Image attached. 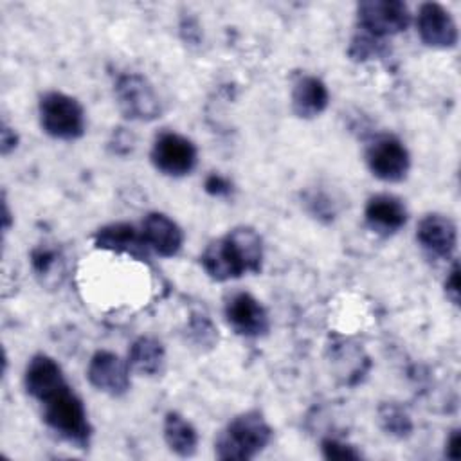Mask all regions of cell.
<instances>
[{"label":"cell","instance_id":"1","mask_svg":"<svg viewBox=\"0 0 461 461\" xmlns=\"http://www.w3.org/2000/svg\"><path fill=\"white\" fill-rule=\"evenodd\" d=\"M272 439V427L261 412L247 411L234 416L214 441L218 459H252Z\"/></svg>","mask_w":461,"mask_h":461},{"label":"cell","instance_id":"2","mask_svg":"<svg viewBox=\"0 0 461 461\" xmlns=\"http://www.w3.org/2000/svg\"><path fill=\"white\" fill-rule=\"evenodd\" d=\"M45 423L58 432L63 439L76 445L77 448H86L92 436V427L86 416V409L81 398L67 384L43 403Z\"/></svg>","mask_w":461,"mask_h":461},{"label":"cell","instance_id":"3","mask_svg":"<svg viewBox=\"0 0 461 461\" xmlns=\"http://www.w3.org/2000/svg\"><path fill=\"white\" fill-rule=\"evenodd\" d=\"M38 112L43 131L54 139L74 140L85 133L83 106L63 92H47L40 99Z\"/></svg>","mask_w":461,"mask_h":461},{"label":"cell","instance_id":"4","mask_svg":"<svg viewBox=\"0 0 461 461\" xmlns=\"http://www.w3.org/2000/svg\"><path fill=\"white\" fill-rule=\"evenodd\" d=\"M113 92L119 110L130 121L148 122L162 113V104L153 85L140 74L119 76Z\"/></svg>","mask_w":461,"mask_h":461},{"label":"cell","instance_id":"5","mask_svg":"<svg viewBox=\"0 0 461 461\" xmlns=\"http://www.w3.org/2000/svg\"><path fill=\"white\" fill-rule=\"evenodd\" d=\"M357 18L364 32L382 40L405 31L411 22L409 9L400 0H364L357 5Z\"/></svg>","mask_w":461,"mask_h":461},{"label":"cell","instance_id":"6","mask_svg":"<svg viewBox=\"0 0 461 461\" xmlns=\"http://www.w3.org/2000/svg\"><path fill=\"white\" fill-rule=\"evenodd\" d=\"M369 171L384 182H400L407 176L411 157L403 142L389 133L378 135L366 149Z\"/></svg>","mask_w":461,"mask_h":461},{"label":"cell","instance_id":"7","mask_svg":"<svg viewBox=\"0 0 461 461\" xmlns=\"http://www.w3.org/2000/svg\"><path fill=\"white\" fill-rule=\"evenodd\" d=\"M198 160L196 146L184 135L162 131L151 148L153 166L167 176L189 175Z\"/></svg>","mask_w":461,"mask_h":461},{"label":"cell","instance_id":"8","mask_svg":"<svg viewBox=\"0 0 461 461\" xmlns=\"http://www.w3.org/2000/svg\"><path fill=\"white\" fill-rule=\"evenodd\" d=\"M223 312L227 324L241 337H263L270 328L265 306L249 292L230 294Z\"/></svg>","mask_w":461,"mask_h":461},{"label":"cell","instance_id":"9","mask_svg":"<svg viewBox=\"0 0 461 461\" xmlns=\"http://www.w3.org/2000/svg\"><path fill=\"white\" fill-rule=\"evenodd\" d=\"M416 27L421 41L434 49H452L457 43V25L452 14L436 2H425L418 9Z\"/></svg>","mask_w":461,"mask_h":461},{"label":"cell","instance_id":"10","mask_svg":"<svg viewBox=\"0 0 461 461\" xmlns=\"http://www.w3.org/2000/svg\"><path fill=\"white\" fill-rule=\"evenodd\" d=\"M86 378L101 393L121 396L130 389V367L112 351H97L88 362Z\"/></svg>","mask_w":461,"mask_h":461},{"label":"cell","instance_id":"11","mask_svg":"<svg viewBox=\"0 0 461 461\" xmlns=\"http://www.w3.org/2000/svg\"><path fill=\"white\" fill-rule=\"evenodd\" d=\"M416 240L421 245V249L430 256L447 259L456 250L457 229L448 216L432 212L420 220Z\"/></svg>","mask_w":461,"mask_h":461},{"label":"cell","instance_id":"12","mask_svg":"<svg viewBox=\"0 0 461 461\" xmlns=\"http://www.w3.org/2000/svg\"><path fill=\"white\" fill-rule=\"evenodd\" d=\"M23 382L27 393L40 403H43L49 396H52L56 391L67 385L59 364L43 353L34 355L29 360Z\"/></svg>","mask_w":461,"mask_h":461},{"label":"cell","instance_id":"13","mask_svg":"<svg viewBox=\"0 0 461 461\" xmlns=\"http://www.w3.org/2000/svg\"><path fill=\"white\" fill-rule=\"evenodd\" d=\"M142 236L149 250L162 258H173L184 243L182 229L176 221L162 212H149L142 221Z\"/></svg>","mask_w":461,"mask_h":461},{"label":"cell","instance_id":"14","mask_svg":"<svg viewBox=\"0 0 461 461\" xmlns=\"http://www.w3.org/2000/svg\"><path fill=\"white\" fill-rule=\"evenodd\" d=\"M94 245L103 250L128 254L135 259H148L149 249L144 241L142 230L139 232L130 223H110L94 234Z\"/></svg>","mask_w":461,"mask_h":461},{"label":"cell","instance_id":"15","mask_svg":"<svg viewBox=\"0 0 461 461\" xmlns=\"http://www.w3.org/2000/svg\"><path fill=\"white\" fill-rule=\"evenodd\" d=\"M364 216L373 232L391 236L405 225L407 209L403 202L393 194H375L367 200Z\"/></svg>","mask_w":461,"mask_h":461},{"label":"cell","instance_id":"16","mask_svg":"<svg viewBox=\"0 0 461 461\" xmlns=\"http://www.w3.org/2000/svg\"><path fill=\"white\" fill-rule=\"evenodd\" d=\"M200 261L205 274L214 281H229L247 274L241 259L238 258L227 236L211 241L205 247Z\"/></svg>","mask_w":461,"mask_h":461},{"label":"cell","instance_id":"17","mask_svg":"<svg viewBox=\"0 0 461 461\" xmlns=\"http://www.w3.org/2000/svg\"><path fill=\"white\" fill-rule=\"evenodd\" d=\"M330 101L326 85L315 76H303L292 88V110L301 119H313L321 115Z\"/></svg>","mask_w":461,"mask_h":461},{"label":"cell","instance_id":"18","mask_svg":"<svg viewBox=\"0 0 461 461\" xmlns=\"http://www.w3.org/2000/svg\"><path fill=\"white\" fill-rule=\"evenodd\" d=\"M31 265L43 286H61L67 274V263L61 249L56 243H40L34 247L31 252Z\"/></svg>","mask_w":461,"mask_h":461},{"label":"cell","instance_id":"19","mask_svg":"<svg viewBox=\"0 0 461 461\" xmlns=\"http://www.w3.org/2000/svg\"><path fill=\"white\" fill-rule=\"evenodd\" d=\"M166 351L160 340L139 337L128 351V367L139 376H157L164 371Z\"/></svg>","mask_w":461,"mask_h":461},{"label":"cell","instance_id":"20","mask_svg":"<svg viewBox=\"0 0 461 461\" xmlns=\"http://www.w3.org/2000/svg\"><path fill=\"white\" fill-rule=\"evenodd\" d=\"M164 439L171 452L180 457H191L198 447L196 429L178 412H167L164 418Z\"/></svg>","mask_w":461,"mask_h":461},{"label":"cell","instance_id":"21","mask_svg":"<svg viewBox=\"0 0 461 461\" xmlns=\"http://www.w3.org/2000/svg\"><path fill=\"white\" fill-rule=\"evenodd\" d=\"M241 259L247 274H258L263 263V243L259 234L250 227H234L225 234Z\"/></svg>","mask_w":461,"mask_h":461},{"label":"cell","instance_id":"22","mask_svg":"<svg viewBox=\"0 0 461 461\" xmlns=\"http://www.w3.org/2000/svg\"><path fill=\"white\" fill-rule=\"evenodd\" d=\"M378 421L382 430L393 438H407L412 432L409 414L394 402H385L378 407Z\"/></svg>","mask_w":461,"mask_h":461},{"label":"cell","instance_id":"23","mask_svg":"<svg viewBox=\"0 0 461 461\" xmlns=\"http://www.w3.org/2000/svg\"><path fill=\"white\" fill-rule=\"evenodd\" d=\"M384 52V40L371 36L367 32H358L349 45V58L355 61H367L373 59L375 56H380Z\"/></svg>","mask_w":461,"mask_h":461},{"label":"cell","instance_id":"24","mask_svg":"<svg viewBox=\"0 0 461 461\" xmlns=\"http://www.w3.org/2000/svg\"><path fill=\"white\" fill-rule=\"evenodd\" d=\"M189 337L200 348H212L218 342V333L205 315H193L189 324Z\"/></svg>","mask_w":461,"mask_h":461},{"label":"cell","instance_id":"25","mask_svg":"<svg viewBox=\"0 0 461 461\" xmlns=\"http://www.w3.org/2000/svg\"><path fill=\"white\" fill-rule=\"evenodd\" d=\"M321 450H322V456L330 461H346V459H360L362 457V454L355 447L342 443L339 439H333V438L322 439Z\"/></svg>","mask_w":461,"mask_h":461},{"label":"cell","instance_id":"26","mask_svg":"<svg viewBox=\"0 0 461 461\" xmlns=\"http://www.w3.org/2000/svg\"><path fill=\"white\" fill-rule=\"evenodd\" d=\"M203 189L212 196H229L232 191V184L220 173H211L203 182Z\"/></svg>","mask_w":461,"mask_h":461},{"label":"cell","instance_id":"27","mask_svg":"<svg viewBox=\"0 0 461 461\" xmlns=\"http://www.w3.org/2000/svg\"><path fill=\"white\" fill-rule=\"evenodd\" d=\"M445 295L452 304L459 306L461 288H459V263L457 261H454V265H452V268H450V272L445 279Z\"/></svg>","mask_w":461,"mask_h":461},{"label":"cell","instance_id":"28","mask_svg":"<svg viewBox=\"0 0 461 461\" xmlns=\"http://www.w3.org/2000/svg\"><path fill=\"white\" fill-rule=\"evenodd\" d=\"M18 146V135L16 131L7 126V122H2V130H0V151L2 155H9L11 151H14Z\"/></svg>","mask_w":461,"mask_h":461},{"label":"cell","instance_id":"29","mask_svg":"<svg viewBox=\"0 0 461 461\" xmlns=\"http://www.w3.org/2000/svg\"><path fill=\"white\" fill-rule=\"evenodd\" d=\"M445 456L452 461H457L461 457V432L456 429L452 430V434L447 439L445 445Z\"/></svg>","mask_w":461,"mask_h":461},{"label":"cell","instance_id":"30","mask_svg":"<svg viewBox=\"0 0 461 461\" xmlns=\"http://www.w3.org/2000/svg\"><path fill=\"white\" fill-rule=\"evenodd\" d=\"M2 221H4V232H7V229L11 227V212L7 207V200H2Z\"/></svg>","mask_w":461,"mask_h":461}]
</instances>
